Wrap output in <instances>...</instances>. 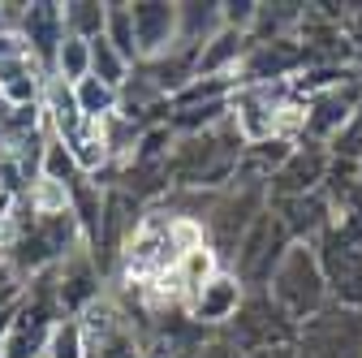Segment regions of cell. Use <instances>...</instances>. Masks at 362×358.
I'll return each instance as SVG.
<instances>
[{
  "label": "cell",
  "mask_w": 362,
  "mask_h": 358,
  "mask_svg": "<svg viewBox=\"0 0 362 358\" xmlns=\"http://www.w3.org/2000/svg\"><path fill=\"white\" fill-rule=\"evenodd\" d=\"M242 156H246V139L238 134L233 121L190 134V139H177L168 160L173 190H224L238 177Z\"/></svg>",
  "instance_id": "1"
},
{
  "label": "cell",
  "mask_w": 362,
  "mask_h": 358,
  "mask_svg": "<svg viewBox=\"0 0 362 358\" xmlns=\"http://www.w3.org/2000/svg\"><path fill=\"white\" fill-rule=\"evenodd\" d=\"M267 298L276 302L298 328H306L310 320H320L324 311L332 306L324 267H320V259H315V246L310 242H293L289 246V255L281 259V267L267 281Z\"/></svg>",
  "instance_id": "2"
},
{
  "label": "cell",
  "mask_w": 362,
  "mask_h": 358,
  "mask_svg": "<svg viewBox=\"0 0 362 358\" xmlns=\"http://www.w3.org/2000/svg\"><path fill=\"white\" fill-rule=\"evenodd\" d=\"M324 267L332 306L362 311V225L349 216H332V225L310 242Z\"/></svg>",
  "instance_id": "3"
},
{
  "label": "cell",
  "mask_w": 362,
  "mask_h": 358,
  "mask_svg": "<svg viewBox=\"0 0 362 358\" xmlns=\"http://www.w3.org/2000/svg\"><path fill=\"white\" fill-rule=\"evenodd\" d=\"M289 246H293V238H289V229L281 225V216L276 212H263L255 225H250V233L238 242V250H233V259L224 263L229 272L250 289V294H259V289H267V281H272V272L281 267V259L289 255Z\"/></svg>",
  "instance_id": "4"
},
{
  "label": "cell",
  "mask_w": 362,
  "mask_h": 358,
  "mask_svg": "<svg viewBox=\"0 0 362 358\" xmlns=\"http://www.w3.org/2000/svg\"><path fill=\"white\" fill-rule=\"evenodd\" d=\"M358 112H362V69L345 82H332V86H320V91L302 96V134L298 139L332 147Z\"/></svg>",
  "instance_id": "5"
},
{
  "label": "cell",
  "mask_w": 362,
  "mask_h": 358,
  "mask_svg": "<svg viewBox=\"0 0 362 358\" xmlns=\"http://www.w3.org/2000/svg\"><path fill=\"white\" fill-rule=\"evenodd\" d=\"M82 320V333H86V358H143L147 354V337L139 333L134 316L108 294L104 302H95Z\"/></svg>",
  "instance_id": "6"
},
{
  "label": "cell",
  "mask_w": 362,
  "mask_h": 358,
  "mask_svg": "<svg viewBox=\"0 0 362 358\" xmlns=\"http://www.w3.org/2000/svg\"><path fill=\"white\" fill-rule=\"evenodd\" d=\"M298 324L285 316V311L267 298V289L259 294H246L238 320L224 328V337H229L242 354H255V350H272V345H298Z\"/></svg>",
  "instance_id": "7"
},
{
  "label": "cell",
  "mask_w": 362,
  "mask_h": 358,
  "mask_svg": "<svg viewBox=\"0 0 362 358\" xmlns=\"http://www.w3.org/2000/svg\"><path fill=\"white\" fill-rule=\"evenodd\" d=\"M332 177V147L298 139V147L289 151V160L272 177V203L276 199H302V195H320Z\"/></svg>",
  "instance_id": "8"
},
{
  "label": "cell",
  "mask_w": 362,
  "mask_h": 358,
  "mask_svg": "<svg viewBox=\"0 0 362 358\" xmlns=\"http://www.w3.org/2000/svg\"><path fill=\"white\" fill-rule=\"evenodd\" d=\"M246 294H250V289L229 272V267H220V272L186 302V320H190L194 328H203V333H224V328L238 320Z\"/></svg>",
  "instance_id": "9"
},
{
  "label": "cell",
  "mask_w": 362,
  "mask_h": 358,
  "mask_svg": "<svg viewBox=\"0 0 362 358\" xmlns=\"http://www.w3.org/2000/svg\"><path fill=\"white\" fill-rule=\"evenodd\" d=\"M18 39L26 57L52 78V65H57V52L65 43V13L52 0H35V5H22V22H18Z\"/></svg>",
  "instance_id": "10"
},
{
  "label": "cell",
  "mask_w": 362,
  "mask_h": 358,
  "mask_svg": "<svg viewBox=\"0 0 362 358\" xmlns=\"http://www.w3.org/2000/svg\"><path fill=\"white\" fill-rule=\"evenodd\" d=\"M134 39L139 65L168 57L177 48V0H134Z\"/></svg>",
  "instance_id": "11"
},
{
  "label": "cell",
  "mask_w": 362,
  "mask_h": 358,
  "mask_svg": "<svg viewBox=\"0 0 362 358\" xmlns=\"http://www.w3.org/2000/svg\"><path fill=\"white\" fill-rule=\"evenodd\" d=\"M272 212L281 216V225L289 229L293 242H315V238H320V233L332 225V216H337L328 190H320V195H302V199H276V203H272Z\"/></svg>",
  "instance_id": "12"
},
{
  "label": "cell",
  "mask_w": 362,
  "mask_h": 358,
  "mask_svg": "<svg viewBox=\"0 0 362 358\" xmlns=\"http://www.w3.org/2000/svg\"><path fill=\"white\" fill-rule=\"evenodd\" d=\"M220 30H224L220 0H177V48L181 52L199 57Z\"/></svg>",
  "instance_id": "13"
},
{
  "label": "cell",
  "mask_w": 362,
  "mask_h": 358,
  "mask_svg": "<svg viewBox=\"0 0 362 358\" xmlns=\"http://www.w3.org/2000/svg\"><path fill=\"white\" fill-rule=\"evenodd\" d=\"M48 91V74H43L26 52L0 61V100L9 108H39Z\"/></svg>",
  "instance_id": "14"
},
{
  "label": "cell",
  "mask_w": 362,
  "mask_h": 358,
  "mask_svg": "<svg viewBox=\"0 0 362 358\" xmlns=\"http://www.w3.org/2000/svg\"><path fill=\"white\" fill-rule=\"evenodd\" d=\"M250 35L246 30H229L224 26L207 48L199 52V78H233L238 82V74H242V61L250 57Z\"/></svg>",
  "instance_id": "15"
},
{
  "label": "cell",
  "mask_w": 362,
  "mask_h": 358,
  "mask_svg": "<svg viewBox=\"0 0 362 358\" xmlns=\"http://www.w3.org/2000/svg\"><path fill=\"white\" fill-rule=\"evenodd\" d=\"M74 100H78V112H82L86 121H100V125L121 112V91H117V86H108V82H100L95 74L82 78V82L74 86Z\"/></svg>",
  "instance_id": "16"
},
{
  "label": "cell",
  "mask_w": 362,
  "mask_h": 358,
  "mask_svg": "<svg viewBox=\"0 0 362 358\" xmlns=\"http://www.w3.org/2000/svg\"><path fill=\"white\" fill-rule=\"evenodd\" d=\"M61 13H65V35L90 43L108 26V0H69V5H61Z\"/></svg>",
  "instance_id": "17"
},
{
  "label": "cell",
  "mask_w": 362,
  "mask_h": 358,
  "mask_svg": "<svg viewBox=\"0 0 362 358\" xmlns=\"http://www.w3.org/2000/svg\"><path fill=\"white\" fill-rule=\"evenodd\" d=\"M104 39L112 43V48H117L129 65H139V39H134V5H129V0H108Z\"/></svg>",
  "instance_id": "18"
},
{
  "label": "cell",
  "mask_w": 362,
  "mask_h": 358,
  "mask_svg": "<svg viewBox=\"0 0 362 358\" xmlns=\"http://www.w3.org/2000/svg\"><path fill=\"white\" fill-rule=\"evenodd\" d=\"M90 74H95L100 82H108V86H117V91H121V86L129 82V74H134V65L112 48L104 35H100V39H90Z\"/></svg>",
  "instance_id": "19"
},
{
  "label": "cell",
  "mask_w": 362,
  "mask_h": 358,
  "mask_svg": "<svg viewBox=\"0 0 362 358\" xmlns=\"http://www.w3.org/2000/svg\"><path fill=\"white\" fill-rule=\"evenodd\" d=\"M52 78L65 82V86H78L82 78H90V43L86 39L65 35L61 52H57V65H52Z\"/></svg>",
  "instance_id": "20"
},
{
  "label": "cell",
  "mask_w": 362,
  "mask_h": 358,
  "mask_svg": "<svg viewBox=\"0 0 362 358\" xmlns=\"http://www.w3.org/2000/svg\"><path fill=\"white\" fill-rule=\"evenodd\" d=\"M48 358H86V333L82 320H61L48 345Z\"/></svg>",
  "instance_id": "21"
},
{
  "label": "cell",
  "mask_w": 362,
  "mask_h": 358,
  "mask_svg": "<svg viewBox=\"0 0 362 358\" xmlns=\"http://www.w3.org/2000/svg\"><path fill=\"white\" fill-rule=\"evenodd\" d=\"M22 294H26V281L13 272V263L0 255V316H5V311H13L18 302H22Z\"/></svg>",
  "instance_id": "22"
},
{
  "label": "cell",
  "mask_w": 362,
  "mask_h": 358,
  "mask_svg": "<svg viewBox=\"0 0 362 358\" xmlns=\"http://www.w3.org/2000/svg\"><path fill=\"white\" fill-rule=\"evenodd\" d=\"M199 354H203V358H242V350H238L229 337H224V333H211V337L203 341Z\"/></svg>",
  "instance_id": "23"
},
{
  "label": "cell",
  "mask_w": 362,
  "mask_h": 358,
  "mask_svg": "<svg viewBox=\"0 0 362 358\" xmlns=\"http://www.w3.org/2000/svg\"><path fill=\"white\" fill-rule=\"evenodd\" d=\"M242 358H298V345H272V350H255Z\"/></svg>",
  "instance_id": "24"
},
{
  "label": "cell",
  "mask_w": 362,
  "mask_h": 358,
  "mask_svg": "<svg viewBox=\"0 0 362 358\" xmlns=\"http://www.w3.org/2000/svg\"><path fill=\"white\" fill-rule=\"evenodd\" d=\"M18 311V306H13ZM13 311H5V316H0V358H5V337H9V320H13Z\"/></svg>",
  "instance_id": "25"
},
{
  "label": "cell",
  "mask_w": 362,
  "mask_h": 358,
  "mask_svg": "<svg viewBox=\"0 0 362 358\" xmlns=\"http://www.w3.org/2000/svg\"><path fill=\"white\" fill-rule=\"evenodd\" d=\"M143 358H168V350H164V345H147V354H143Z\"/></svg>",
  "instance_id": "26"
},
{
  "label": "cell",
  "mask_w": 362,
  "mask_h": 358,
  "mask_svg": "<svg viewBox=\"0 0 362 358\" xmlns=\"http://www.w3.org/2000/svg\"><path fill=\"white\" fill-rule=\"evenodd\" d=\"M354 173H358V182H362V160H358V168H354Z\"/></svg>",
  "instance_id": "27"
}]
</instances>
